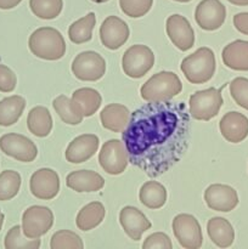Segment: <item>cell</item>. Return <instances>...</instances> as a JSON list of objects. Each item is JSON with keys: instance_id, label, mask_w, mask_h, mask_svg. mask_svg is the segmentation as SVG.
<instances>
[{"instance_id": "cell-1", "label": "cell", "mask_w": 248, "mask_h": 249, "mask_svg": "<svg viewBox=\"0 0 248 249\" xmlns=\"http://www.w3.org/2000/svg\"><path fill=\"white\" fill-rule=\"evenodd\" d=\"M129 162L150 178L174 167L189 147L190 112L182 101L148 102L130 114L122 134Z\"/></svg>"}, {"instance_id": "cell-2", "label": "cell", "mask_w": 248, "mask_h": 249, "mask_svg": "<svg viewBox=\"0 0 248 249\" xmlns=\"http://www.w3.org/2000/svg\"><path fill=\"white\" fill-rule=\"evenodd\" d=\"M29 50L41 60H60L66 53V41L61 32L53 27H41L31 34Z\"/></svg>"}, {"instance_id": "cell-3", "label": "cell", "mask_w": 248, "mask_h": 249, "mask_svg": "<svg viewBox=\"0 0 248 249\" xmlns=\"http://www.w3.org/2000/svg\"><path fill=\"white\" fill-rule=\"evenodd\" d=\"M182 74L192 84H204L215 73V55L209 48H199L182 60Z\"/></svg>"}, {"instance_id": "cell-4", "label": "cell", "mask_w": 248, "mask_h": 249, "mask_svg": "<svg viewBox=\"0 0 248 249\" xmlns=\"http://www.w3.org/2000/svg\"><path fill=\"white\" fill-rule=\"evenodd\" d=\"M182 84L175 73L163 71L151 77L141 87L140 95L147 102H160L172 100L180 94Z\"/></svg>"}, {"instance_id": "cell-5", "label": "cell", "mask_w": 248, "mask_h": 249, "mask_svg": "<svg viewBox=\"0 0 248 249\" xmlns=\"http://www.w3.org/2000/svg\"><path fill=\"white\" fill-rule=\"evenodd\" d=\"M226 85H223L220 89L209 88L206 90H199L190 96V116L197 121H211L212 118L218 116L221 106L224 104L221 90Z\"/></svg>"}, {"instance_id": "cell-6", "label": "cell", "mask_w": 248, "mask_h": 249, "mask_svg": "<svg viewBox=\"0 0 248 249\" xmlns=\"http://www.w3.org/2000/svg\"><path fill=\"white\" fill-rule=\"evenodd\" d=\"M155 63V55L148 46L133 45L124 53L122 58V68L128 77L139 79L142 78Z\"/></svg>"}, {"instance_id": "cell-7", "label": "cell", "mask_w": 248, "mask_h": 249, "mask_svg": "<svg viewBox=\"0 0 248 249\" xmlns=\"http://www.w3.org/2000/svg\"><path fill=\"white\" fill-rule=\"evenodd\" d=\"M99 163L109 175H119L126 169L129 163L125 143L118 139L106 141L99 153Z\"/></svg>"}, {"instance_id": "cell-8", "label": "cell", "mask_w": 248, "mask_h": 249, "mask_svg": "<svg viewBox=\"0 0 248 249\" xmlns=\"http://www.w3.org/2000/svg\"><path fill=\"white\" fill-rule=\"evenodd\" d=\"M173 232L179 245L185 249H198L203 243L198 220L191 214H179L173 220Z\"/></svg>"}, {"instance_id": "cell-9", "label": "cell", "mask_w": 248, "mask_h": 249, "mask_svg": "<svg viewBox=\"0 0 248 249\" xmlns=\"http://www.w3.org/2000/svg\"><path fill=\"white\" fill-rule=\"evenodd\" d=\"M72 72L83 82H96L106 73V61L95 51H83L73 60Z\"/></svg>"}, {"instance_id": "cell-10", "label": "cell", "mask_w": 248, "mask_h": 249, "mask_svg": "<svg viewBox=\"0 0 248 249\" xmlns=\"http://www.w3.org/2000/svg\"><path fill=\"white\" fill-rule=\"evenodd\" d=\"M53 225V214L48 207L32 206L22 215V231L28 238H40Z\"/></svg>"}, {"instance_id": "cell-11", "label": "cell", "mask_w": 248, "mask_h": 249, "mask_svg": "<svg viewBox=\"0 0 248 249\" xmlns=\"http://www.w3.org/2000/svg\"><path fill=\"white\" fill-rule=\"evenodd\" d=\"M0 150L9 157L23 163L33 162L38 156L35 143L21 134L9 133L0 138Z\"/></svg>"}, {"instance_id": "cell-12", "label": "cell", "mask_w": 248, "mask_h": 249, "mask_svg": "<svg viewBox=\"0 0 248 249\" xmlns=\"http://www.w3.org/2000/svg\"><path fill=\"white\" fill-rule=\"evenodd\" d=\"M32 195L39 199L49 201L57 196L60 191V178L55 170L43 168L33 173L29 180Z\"/></svg>"}, {"instance_id": "cell-13", "label": "cell", "mask_w": 248, "mask_h": 249, "mask_svg": "<svg viewBox=\"0 0 248 249\" xmlns=\"http://www.w3.org/2000/svg\"><path fill=\"white\" fill-rule=\"evenodd\" d=\"M226 9L219 0H202L195 11L197 24L204 31H216L224 24Z\"/></svg>"}, {"instance_id": "cell-14", "label": "cell", "mask_w": 248, "mask_h": 249, "mask_svg": "<svg viewBox=\"0 0 248 249\" xmlns=\"http://www.w3.org/2000/svg\"><path fill=\"white\" fill-rule=\"evenodd\" d=\"M204 201L212 211L228 213L237 207L238 195L229 185L213 184L204 191Z\"/></svg>"}, {"instance_id": "cell-15", "label": "cell", "mask_w": 248, "mask_h": 249, "mask_svg": "<svg viewBox=\"0 0 248 249\" xmlns=\"http://www.w3.org/2000/svg\"><path fill=\"white\" fill-rule=\"evenodd\" d=\"M129 27L117 16H108L100 27V39L102 45L109 50H117L126 43L129 38Z\"/></svg>"}, {"instance_id": "cell-16", "label": "cell", "mask_w": 248, "mask_h": 249, "mask_svg": "<svg viewBox=\"0 0 248 249\" xmlns=\"http://www.w3.org/2000/svg\"><path fill=\"white\" fill-rule=\"evenodd\" d=\"M167 34L170 41L179 50L187 51L195 44V32L186 17L181 15H172L167 19Z\"/></svg>"}, {"instance_id": "cell-17", "label": "cell", "mask_w": 248, "mask_h": 249, "mask_svg": "<svg viewBox=\"0 0 248 249\" xmlns=\"http://www.w3.org/2000/svg\"><path fill=\"white\" fill-rule=\"evenodd\" d=\"M100 140L94 134H83L73 139L65 152L67 162L73 164L87 162L99 150Z\"/></svg>"}, {"instance_id": "cell-18", "label": "cell", "mask_w": 248, "mask_h": 249, "mask_svg": "<svg viewBox=\"0 0 248 249\" xmlns=\"http://www.w3.org/2000/svg\"><path fill=\"white\" fill-rule=\"evenodd\" d=\"M219 129L226 141L238 143L248 136V118L240 112H228L219 122Z\"/></svg>"}, {"instance_id": "cell-19", "label": "cell", "mask_w": 248, "mask_h": 249, "mask_svg": "<svg viewBox=\"0 0 248 249\" xmlns=\"http://www.w3.org/2000/svg\"><path fill=\"white\" fill-rule=\"evenodd\" d=\"M119 223L126 235L134 241L141 240L145 231L151 229V221L138 208L131 206L124 207L119 213Z\"/></svg>"}, {"instance_id": "cell-20", "label": "cell", "mask_w": 248, "mask_h": 249, "mask_svg": "<svg viewBox=\"0 0 248 249\" xmlns=\"http://www.w3.org/2000/svg\"><path fill=\"white\" fill-rule=\"evenodd\" d=\"M102 102V97L97 90L91 88H80L72 94L71 104L73 109L80 117H91L97 112Z\"/></svg>"}, {"instance_id": "cell-21", "label": "cell", "mask_w": 248, "mask_h": 249, "mask_svg": "<svg viewBox=\"0 0 248 249\" xmlns=\"http://www.w3.org/2000/svg\"><path fill=\"white\" fill-rule=\"evenodd\" d=\"M66 185L75 192H97L105 186V180L92 170H75L66 178Z\"/></svg>"}, {"instance_id": "cell-22", "label": "cell", "mask_w": 248, "mask_h": 249, "mask_svg": "<svg viewBox=\"0 0 248 249\" xmlns=\"http://www.w3.org/2000/svg\"><path fill=\"white\" fill-rule=\"evenodd\" d=\"M130 111L119 104L107 105L100 113L101 124L105 129L113 133H121L130 121Z\"/></svg>"}, {"instance_id": "cell-23", "label": "cell", "mask_w": 248, "mask_h": 249, "mask_svg": "<svg viewBox=\"0 0 248 249\" xmlns=\"http://www.w3.org/2000/svg\"><path fill=\"white\" fill-rule=\"evenodd\" d=\"M224 65L233 71H248V41L238 40L228 44L221 53Z\"/></svg>"}, {"instance_id": "cell-24", "label": "cell", "mask_w": 248, "mask_h": 249, "mask_svg": "<svg viewBox=\"0 0 248 249\" xmlns=\"http://www.w3.org/2000/svg\"><path fill=\"white\" fill-rule=\"evenodd\" d=\"M207 232L214 245L220 248L230 247L235 240V231L230 221L226 219L215 216L207 224Z\"/></svg>"}, {"instance_id": "cell-25", "label": "cell", "mask_w": 248, "mask_h": 249, "mask_svg": "<svg viewBox=\"0 0 248 249\" xmlns=\"http://www.w3.org/2000/svg\"><path fill=\"white\" fill-rule=\"evenodd\" d=\"M27 126L33 135L45 138L53 130V118L46 107L36 106L29 111Z\"/></svg>"}, {"instance_id": "cell-26", "label": "cell", "mask_w": 248, "mask_h": 249, "mask_svg": "<svg viewBox=\"0 0 248 249\" xmlns=\"http://www.w3.org/2000/svg\"><path fill=\"white\" fill-rule=\"evenodd\" d=\"M26 107V100L19 95L5 97L0 101V125L11 126L21 118Z\"/></svg>"}, {"instance_id": "cell-27", "label": "cell", "mask_w": 248, "mask_h": 249, "mask_svg": "<svg viewBox=\"0 0 248 249\" xmlns=\"http://www.w3.org/2000/svg\"><path fill=\"white\" fill-rule=\"evenodd\" d=\"M105 215L106 211L104 204L100 202H91L80 209L75 219V224L79 230L90 231L102 223Z\"/></svg>"}, {"instance_id": "cell-28", "label": "cell", "mask_w": 248, "mask_h": 249, "mask_svg": "<svg viewBox=\"0 0 248 249\" xmlns=\"http://www.w3.org/2000/svg\"><path fill=\"white\" fill-rule=\"evenodd\" d=\"M140 202L150 209H159L167 202V190L157 181H147L139 192Z\"/></svg>"}, {"instance_id": "cell-29", "label": "cell", "mask_w": 248, "mask_h": 249, "mask_svg": "<svg viewBox=\"0 0 248 249\" xmlns=\"http://www.w3.org/2000/svg\"><path fill=\"white\" fill-rule=\"evenodd\" d=\"M95 23H96V17L94 12H89L87 16L73 22L68 29V36L71 41L74 44H83L91 40Z\"/></svg>"}, {"instance_id": "cell-30", "label": "cell", "mask_w": 248, "mask_h": 249, "mask_svg": "<svg viewBox=\"0 0 248 249\" xmlns=\"http://www.w3.org/2000/svg\"><path fill=\"white\" fill-rule=\"evenodd\" d=\"M4 247L6 249H38L40 247L39 238H28L24 236L21 226H12L5 236Z\"/></svg>"}, {"instance_id": "cell-31", "label": "cell", "mask_w": 248, "mask_h": 249, "mask_svg": "<svg viewBox=\"0 0 248 249\" xmlns=\"http://www.w3.org/2000/svg\"><path fill=\"white\" fill-rule=\"evenodd\" d=\"M29 7L41 19L56 18L63 7L62 0H29Z\"/></svg>"}, {"instance_id": "cell-32", "label": "cell", "mask_w": 248, "mask_h": 249, "mask_svg": "<svg viewBox=\"0 0 248 249\" xmlns=\"http://www.w3.org/2000/svg\"><path fill=\"white\" fill-rule=\"evenodd\" d=\"M21 175L15 170H4L0 174V201H9L17 196L21 187Z\"/></svg>"}, {"instance_id": "cell-33", "label": "cell", "mask_w": 248, "mask_h": 249, "mask_svg": "<svg viewBox=\"0 0 248 249\" xmlns=\"http://www.w3.org/2000/svg\"><path fill=\"white\" fill-rule=\"evenodd\" d=\"M53 106L55 108L56 113L60 116V118L65 122L66 124L70 125H77V124L82 123L83 117H80L77 112L73 109L72 104H71V99H68L66 95H60L56 97L53 102Z\"/></svg>"}, {"instance_id": "cell-34", "label": "cell", "mask_w": 248, "mask_h": 249, "mask_svg": "<svg viewBox=\"0 0 248 249\" xmlns=\"http://www.w3.org/2000/svg\"><path fill=\"white\" fill-rule=\"evenodd\" d=\"M51 249H83L84 245L79 236L68 230L55 232L50 241Z\"/></svg>"}, {"instance_id": "cell-35", "label": "cell", "mask_w": 248, "mask_h": 249, "mask_svg": "<svg viewBox=\"0 0 248 249\" xmlns=\"http://www.w3.org/2000/svg\"><path fill=\"white\" fill-rule=\"evenodd\" d=\"M153 0H119L121 10L129 17L139 18L151 10Z\"/></svg>"}, {"instance_id": "cell-36", "label": "cell", "mask_w": 248, "mask_h": 249, "mask_svg": "<svg viewBox=\"0 0 248 249\" xmlns=\"http://www.w3.org/2000/svg\"><path fill=\"white\" fill-rule=\"evenodd\" d=\"M230 94L236 104L248 111V79L237 77L230 83Z\"/></svg>"}, {"instance_id": "cell-37", "label": "cell", "mask_w": 248, "mask_h": 249, "mask_svg": "<svg viewBox=\"0 0 248 249\" xmlns=\"http://www.w3.org/2000/svg\"><path fill=\"white\" fill-rule=\"evenodd\" d=\"M173 245L170 241L169 236L165 235L163 232H155L152 235L148 236L143 242L142 248L143 249H172Z\"/></svg>"}, {"instance_id": "cell-38", "label": "cell", "mask_w": 248, "mask_h": 249, "mask_svg": "<svg viewBox=\"0 0 248 249\" xmlns=\"http://www.w3.org/2000/svg\"><path fill=\"white\" fill-rule=\"evenodd\" d=\"M17 84L16 74L10 70L7 66L0 65V91L11 92L14 91Z\"/></svg>"}, {"instance_id": "cell-39", "label": "cell", "mask_w": 248, "mask_h": 249, "mask_svg": "<svg viewBox=\"0 0 248 249\" xmlns=\"http://www.w3.org/2000/svg\"><path fill=\"white\" fill-rule=\"evenodd\" d=\"M233 26L240 33L248 36V12H240L233 16Z\"/></svg>"}, {"instance_id": "cell-40", "label": "cell", "mask_w": 248, "mask_h": 249, "mask_svg": "<svg viewBox=\"0 0 248 249\" xmlns=\"http://www.w3.org/2000/svg\"><path fill=\"white\" fill-rule=\"evenodd\" d=\"M22 0H0V9L1 10H10L16 7Z\"/></svg>"}, {"instance_id": "cell-41", "label": "cell", "mask_w": 248, "mask_h": 249, "mask_svg": "<svg viewBox=\"0 0 248 249\" xmlns=\"http://www.w3.org/2000/svg\"><path fill=\"white\" fill-rule=\"evenodd\" d=\"M228 1L237 6H248V0H228Z\"/></svg>"}, {"instance_id": "cell-42", "label": "cell", "mask_w": 248, "mask_h": 249, "mask_svg": "<svg viewBox=\"0 0 248 249\" xmlns=\"http://www.w3.org/2000/svg\"><path fill=\"white\" fill-rule=\"evenodd\" d=\"M4 219H5L4 214H2L1 211H0V231H1V229H2V224H4Z\"/></svg>"}, {"instance_id": "cell-43", "label": "cell", "mask_w": 248, "mask_h": 249, "mask_svg": "<svg viewBox=\"0 0 248 249\" xmlns=\"http://www.w3.org/2000/svg\"><path fill=\"white\" fill-rule=\"evenodd\" d=\"M91 1L96 2V4H102V2H106V1H108V0H91Z\"/></svg>"}, {"instance_id": "cell-44", "label": "cell", "mask_w": 248, "mask_h": 249, "mask_svg": "<svg viewBox=\"0 0 248 249\" xmlns=\"http://www.w3.org/2000/svg\"><path fill=\"white\" fill-rule=\"evenodd\" d=\"M174 1H179V2H189L191 0H174Z\"/></svg>"}]
</instances>
